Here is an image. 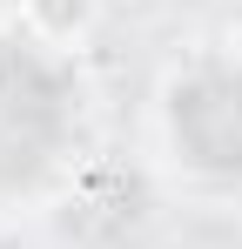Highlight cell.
I'll list each match as a JSON object with an SVG mask.
<instances>
[{"instance_id": "1", "label": "cell", "mask_w": 242, "mask_h": 249, "mask_svg": "<svg viewBox=\"0 0 242 249\" xmlns=\"http://www.w3.org/2000/svg\"><path fill=\"white\" fill-rule=\"evenodd\" d=\"M94 14H101V0H34V14H27V20H34L47 41H74Z\"/></svg>"}, {"instance_id": "2", "label": "cell", "mask_w": 242, "mask_h": 249, "mask_svg": "<svg viewBox=\"0 0 242 249\" xmlns=\"http://www.w3.org/2000/svg\"><path fill=\"white\" fill-rule=\"evenodd\" d=\"M27 14H34V0H0V27L7 20H27Z\"/></svg>"}, {"instance_id": "3", "label": "cell", "mask_w": 242, "mask_h": 249, "mask_svg": "<svg viewBox=\"0 0 242 249\" xmlns=\"http://www.w3.org/2000/svg\"><path fill=\"white\" fill-rule=\"evenodd\" d=\"M101 7H115V0H101Z\"/></svg>"}]
</instances>
